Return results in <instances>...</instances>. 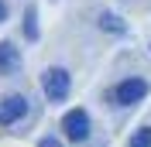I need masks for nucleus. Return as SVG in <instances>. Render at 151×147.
Here are the masks:
<instances>
[{
  "label": "nucleus",
  "instance_id": "obj_8",
  "mask_svg": "<svg viewBox=\"0 0 151 147\" xmlns=\"http://www.w3.org/2000/svg\"><path fill=\"white\" fill-rule=\"evenodd\" d=\"M131 147H151V127H141L131 137Z\"/></svg>",
  "mask_w": 151,
  "mask_h": 147
},
{
  "label": "nucleus",
  "instance_id": "obj_4",
  "mask_svg": "<svg viewBox=\"0 0 151 147\" xmlns=\"http://www.w3.org/2000/svg\"><path fill=\"white\" fill-rule=\"evenodd\" d=\"M24 113H28V99H24V96H4V99H0V127L17 123Z\"/></svg>",
  "mask_w": 151,
  "mask_h": 147
},
{
  "label": "nucleus",
  "instance_id": "obj_7",
  "mask_svg": "<svg viewBox=\"0 0 151 147\" xmlns=\"http://www.w3.org/2000/svg\"><path fill=\"white\" fill-rule=\"evenodd\" d=\"M24 38H28V41H35V38H38V14H35V10L24 14Z\"/></svg>",
  "mask_w": 151,
  "mask_h": 147
},
{
  "label": "nucleus",
  "instance_id": "obj_10",
  "mask_svg": "<svg viewBox=\"0 0 151 147\" xmlns=\"http://www.w3.org/2000/svg\"><path fill=\"white\" fill-rule=\"evenodd\" d=\"M4 17H7V7H4V0H0V24H4Z\"/></svg>",
  "mask_w": 151,
  "mask_h": 147
},
{
  "label": "nucleus",
  "instance_id": "obj_6",
  "mask_svg": "<svg viewBox=\"0 0 151 147\" xmlns=\"http://www.w3.org/2000/svg\"><path fill=\"white\" fill-rule=\"evenodd\" d=\"M100 28L113 31V34H124V31H127V24H124L117 14H100Z\"/></svg>",
  "mask_w": 151,
  "mask_h": 147
},
{
  "label": "nucleus",
  "instance_id": "obj_9",
  "mask_svg": "<svg viewBox=\"0 0 151 147\" xmlns=\"http://www.w3.org/2000/svg\"><path fill=\"white\" fill-rule=\"evenodd\" d=\"M38 147H62V144H58L55 137H41V144H38Z\"/></svg>",
  "mask_w": 151,
  "mask_h": 147
},
{
  "label": "nucleus",
  "instance_id": "obj_3",
  "mask_svg": "<svg viewBox=\"0 0 151 147\" xmlns=\"http://www.w3.org/2000/svg\"><path fill=\"white\" fill-rule=\"evenodd\" d=\"M62 130H65L69 140H86L89 137V116H86V110H69L62 116Z\"/></svg>",
  "mask_w": 151,
  "mask_h": 147
},
{
  "label": "nucleus",
  "instance_id": "obj_5",
  "mask_svg": "<svg viewBox=\"0 0 151 147\" xmlns=\"http://www.w3.org/2000/svg\"><path fill=\"white\" fill-rule=\"evenodd\" d=\"M21 69V51L10 41H0V75H14Z\"/></svg>",
  "mask_w": 151,
  "mask_h": 147
},
{
  "label": "nucleus",
  "instance_id": "obj_2",
  "mask_svg": "<svg viewBox=\"0 0 151 147\" xmlns=\"http://www.w3.org/2000/svg\"><path fill=\"white\" fill-rule=\"evenodd\" d=\"M148 96V82L144 79H124L117 89H113V103L117 106H134Z\"/></svg>",
  "mask_w": 151,
  "mask_h": 147
},
{
  "label": "nucleus",
  "instance_id": "obj_1",
  "mask_svg": "<svg viewBox=\"0 0 151 147\" xmlns=\"http://www.w3.org/2000/svg\"><path fill=\"white\" fill-rule=\"evenodd\" d=\"M41 89H45V96L52 103H62L69 96V89H72V79H69L65 69H45V75H41Z\"/></svg>",
  "mask_w": 151,
  "mask_h": 147
}]
</instances>
